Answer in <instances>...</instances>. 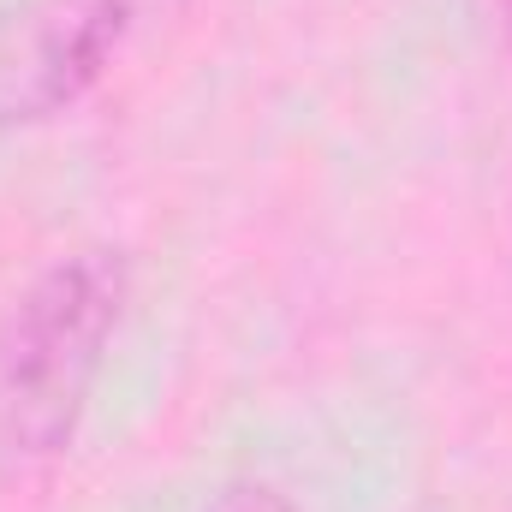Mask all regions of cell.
Returning <instances> with one entry per match:
<instances>
[{
	"label": "cell",
	"instance_id": "cell-1",
	"mask_svg": "<svg viewBox=\"0 0 512 512\" xmlns=\"http://www.w3.org/2000/svg\"><path fill=\"white\" fill-rule=\"evenodd\" d=\"M126 256L108 245L54 256L0 322V459L66 453L126 316Z\"/></svg>",
	"mask_w": 512,
	"mask_h": 512
},
{
	"label": "cell",
	"instance_id": "cell-4",
	"mask_svg": "<svg viewBox=\"0 0 512 512\" xmlns=\"http://www.w3.org/2000/svg\"><path fill=\"white\" fill-rule=\"evenodd\" d=\"M501 12H507V36H512V0H501Z\"/></svg>",
	"mask_w": 512,
	"mask_h": 512
},
{
	"label": "cell",
	"instance_id": "cell-2",
	"mask_svg": "<svg viewBox=\"0 0 512 512\" xmlns=\"http://www.w3.org/2000/svg\"><path fill=\"white\" fill-rule=\"evenodd\" d=\"M120 36H126V0H66V12L48 18V30H42L24 108L54 114L66 102H78L102 78V66L120 48Z\"/></svg>",
	"mask_w": 512,
	"mask_h": 512
},
{
	"label": "cell",
	"instance_id": "cell-3",
	"mask_svg": "<svg viewBox=\"0 0 512 512\" xmlns=\"http://www.w3.org/2000/svg\"><path fill=\"white\" fill-rule=\"evenodd\" d=\"M209 512H298L274 483H262V477H239V483H227L215 501H209Z\"/></svg>",
	"mask_w": 512,
	"mask_h": 512
}]
</instances>
